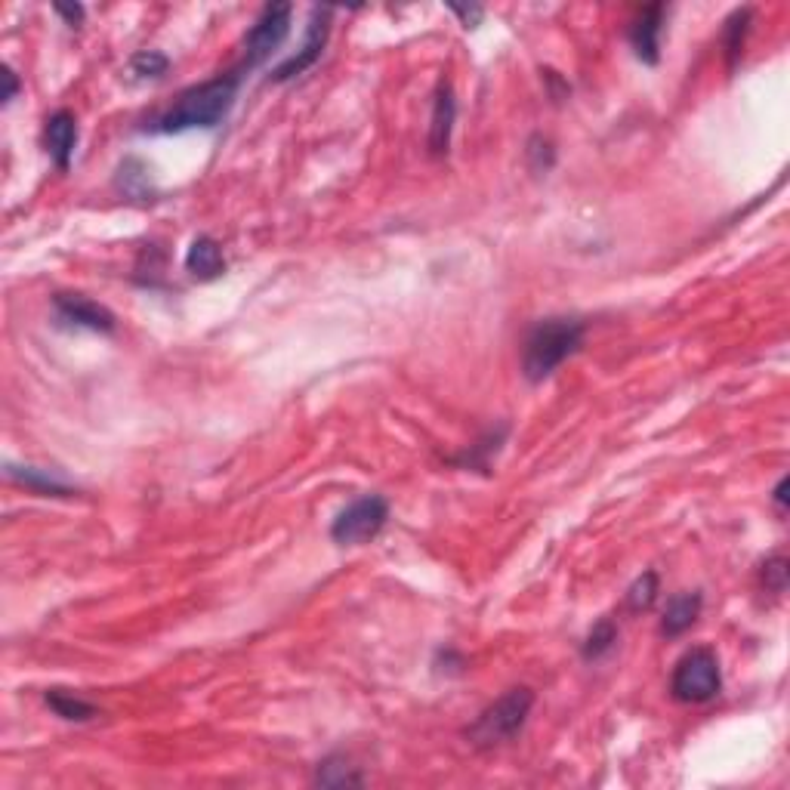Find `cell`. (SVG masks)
Wrapping results in <instances>:
<instances>
[{
    "label": "cell",
    "instance_id": "obj_1",
    "mask_svg": "<svg viewBox=\"0 0 790 790\" xmlns=\"http://www.w3.org/2000/svg\"><path fill=\"white\" fill-rule=\"evenodd\" d=\"M241 78L244 75L235 68L229 75L189 87L186 93H179V99L161 118L152 121L149 130L152 133H186V130H210V127L223 124L238 99Z\"/></svg>",
    "mask_w": 790,
    "mask_h": 790
},
{
    "label": "cell",
    "instance_id": "obj_2",
    "mask_svg": "<svg viewBox=\"0 0 790 790\" xmlns=\"http://www.w3.org/2000/svg\"><path fill=\"white\" fill-rule=\"evenodd\" d=\"M581 318H544L528 331L522 346V374L528 383H544L562 362L584 346Z\"/></svg>",
    "mask_w": 790,
    "mask_h": 790
},
{
    "label": "cell",
    "instance_id": "obj_3",
    "mask_svg": "<svg viewBox=\"0 0 790 790\" xmlns=\"http://www.w3.org/2000/svg\"><path fill=\"white\" fill-rule=\"evenodd\" d=\"M531 707H534V692L528 686H516L507 695H500L494 704H488L476 720L463 729V738L479 750L507 744L525 729Z\"/></svg>",
    "mask_w": 790,
    "mask_h": 790
},
{
    "label": "cell",
    "instance_id": "obj_4",
    "mask_svg": "<svg viewBox=\"0 0 790 790\" xmlns=\"http://www.w3.org/2000/svg\"><path fill=\"white\" fill-rule=\"evenodd\" d=\"M720 692H723V670L713 649L698 645V649L686 652L676 661L670 676V695L679 704H707Z\"/></svg>",
    "mask_w": 790,
    "mask_h": 790
},
{
    "label": "cell",
    "instance_id": "obj_5",
    "mask_svg": "<svg viewBox=\"0 0 790 790\" xmlns=\"http://www.w3.org/2000/svg\"><path fill=\"white\" fill-rule=\"evenodd\" d=\"M386 522H389V500L383 494H365L337 513V519L331 522V541L337 547L371 544L386 528Z\"/></svg>",
    "mask_w": 790,
    "mask_h": 790
},
{
    "label": "cell",
    "instance_id": "obj_6",
    "mask_svg": "<svg viewBox=\"0 0 790 790\" xmlns=\"http://www.w3.org/2000/svg\"><path fill=\"white\" fill-rule=\"evenodd\" d=\"M291 16H294V7L291 4H269L263 7V13L257 16V22L250 25L247 38H244V59L238 65V71L250 68H260L287 38V31H291Z\"/></svg>",
    "mask_w": 790,
    "mask_h": 790
},
{
    "label": "cell",
    "instance_id": "obj_7",
    "mask_svg": "<svg viewBox=\"0 0 790 790\" xmlns=\"http://www.w3.org/2000/svg\"><path fill=\"white\" fill-rule=\"evenodd\" d=\"M331 10L328 7H315L312 10V16H309V28H306V41H303V47L297 50V56H291V59H284L272 75H269V81L272 84H284V81H294V78H300L303 71H309L318 59H321V53H325V47H328V34H331Z\"/></svg>",
    "mask_w": 790,
    "mask_h": 790
},
{
    "label": "cell",
    "instance_id": "obj_8",
    "mask_svg": "<svg viewBox=\"0 0 790 790\" xmlns=\"http://www.w3.org/2000/svg\"><path fill=\"white\" fill-rule=\"evenodd\" d=\"M53 312L62 328H78V331H93V334H115L118 328L115 315L84 294H56Z\"/></svg>",
    "mask_w": 790,
    "mask_h": 790
},
{
    "label": "cell",
    "instance_id": "obj_9",
    "mask_svg": "<svg viewBox=\"0 0 790 790\" xmlns=\"http://www.w3.org/2000/svg\"><path fill=\"white\" fill-rule=\"evenodd\" d=\"M664 19H667V7L664 4H652L645 7L633 22H630V47L636 53L639 62L645 65H658L661 62V31H664Z\"/></svg>",
    "mask_w": 790,
    "mask_h": 790
},
{
    "label": "cell",
    "instance_id": "obj_10",
    "mask_svg": "<svg viewBox=\"0 0 790 790\" xmlns=\"http://www.w3.org/2000/svg\"><path fill=\"white\" fill-rule=\"evenodd\" d=\"M454 124H457V96H454L451 81L448 78H439L436 93H433V118H429V139H426L429 152H433L436 158L439 155H448Z\"/></svg>",
    "mask_w": 790,
    "mask_h": 790
},
{
    "label": "cell",
    "instance_id": "obj_11",
    "mask_svg": "<svg viewBox=\"0 0 790 790\" xmlns=\"http://www.w3.org/2000/svg\"><path fill=\"white\" fill-rule=\"evenodd\" d=\"M44 139H47V152L53 158V164L59 170H68L71 167V158H75V149H78V121L68 109H59L47 118V130H44Z\"/></svg>",
    "mask_w": 790,
    "mask_h": 790
},
{
    "label": "cell",
    "instance_id": "obj_12",
    "mask_svg": "<svg viewBox=\"0 0 790 790\" xmlns=\"http://www.w3.org/2000/svg\"><path fill=\"white\" fill-rule=\"evenodd\" d=\"M186 272L198 281H213L226 272V257L217 238L198 235L186 250Z\"/></svg>",
    "mask_w": 790,
    "mask_h": 790
},
{
    "label": "cell",
    "instance_id": "obj_13",
    "mask_svg": "<svg viewBox=\"0 0 790 790\" xmlns=\"http://www.w3.org/2000/svg\"><path fill=\"white\" fill-rule=\"evenodd\" d=\"M701 605H704L701 593H679V596H673L667 602V608H664L661 633L670 636V639H676V636H682L686 630H692L695 621L701 618Z\"/></svg>",
    "mask_w": 790,
    "mask_h": 790
},
{
    "label": "cell",
    "instance_id": "obj_14",
    "mask_svg": "<svg viewBox=\"0 0 790 790\" xmlns=\"http://www.w3.org/2000/svg\"><path fill=\"white\" fill-rule=\"evenodd\" d=\"M10 479H16L19 485H25L28 491L41 494V497H71L75 488L68 482L56 479L47 470H34V466H10Z\"/></svg>",
    "mask_w": 790,
    "mask_h": 790
},
{
    "label": "cell",
    "instance_id": "obj_15",
    "mask_svg": "<svg viewBox=\"0 0 790 790\" xmlns=\"http://www.w3.org/2000/svg\"><path fill=\"white\" fill-rule=\"evenodd\" d=\"M44 701L59 716V720H65V723H90L93 716H99L96 704L78 698L75 692H65V689H50L44 695Z\"/></svg>",
    "mask_w": 790,
    "mask_h": 790
},
{
    "label": "cell",
    "instance_id": "obj_16",
    "mask_svg": "<svg viewBox=\"0 0 790 790\" xmlns=\"http://www.w3.org/2000/svg\"><path fill=\"white\" fill-rule=\"evenodd\" d=\"M115 186L127 195V198H139L146 201L152 195V183H149V167L142 164L139 158H127L121 167H118V176H115Z\"/></svg>",
    "mask_w": 790,
    "mask_h": 790
},
{
    "label": "cell",
    "instance_id": "obj_17",
    "mask_svg": "<svg viewBox=\"0 0 790 790\" xmlns=\"http://www.w3.org/2000/svg\"><path fill=\"white\" fill-rule=\"evenodd\" d=\"M615 645H618V624L612 618H602L587 633V639L581 645V655H584V661H602L608 652L615 649Z\"/></svg>",
    "mask_w": 790,
    "mask_h": 790
},
{
    "label": "cell",
    "instance_id": "obj_18",
    "mask_svg": "<svg viewBox=\"0 0 790 790\" xmlns=\"http://www.w3.org/2000/svg\"><path fill=\"white\" fill-rule=\"evenodd\" d=\"M315 784L321 787H346V784H365V775L355 766H349L346 757H328L325 763H318Z\"/></svg>",
    "mask_w": 790,
    "mask_h": 790
},
{
    "label": "cell",
    "instance_id": "obj_19",
    "mask_svg": "<svg viewBox=\"0 0 790 790\" xmlns=\"http://www.w3.org/2000/svg\"><path fill=\"white\" fill-rule=\"evenodd\" d=\"M507 439V426H497V433L491 429V433L485 436V439H479L476 445H470V451H463L460 457H454V463L457 466H470V470H488V457L491 454H497V448H500V442Z\"/></svg>",
    "mask_w": 790,
    "mask_h": 790
},
{
    "label": "cell",
    "instance_id": "obj_20",
    "mask_svg": "<svg viewBox=\"0 0 790 790\" xmlns=\"http://www.w3.org/2000/svg\"><path fill=\"white\" fill-rule=\"evenodd\" d=\"M167 68H170V59L158 50H139L133 59H130V75L133 78H142V81H152V78H161L167 75Z\"/></svg>",
    "mask_w": 790,
    "mask_h": 790
},
{
    "label": "cell",
    "instance_id": "obj_21",
    "mask_svg": "<svg viewBox=\"0 0 790 790\" xmlns=\"http://www.w3.org/2000/svg\"><path fill=\"white\" fill-rule=\"evenodd\" d=\"M655 599H658V574L645 571L642 578H636L633 587L627 590V608L630 612H645V608H652Z\"/></svg>",
    "mask_w": 790,
    "mask_h": 790
},
{
    "label": "cell",
    "instance_id": "obj_22",
    "mask_svg": "<svg viewBox=\"0 0 790 790\" xmlns=\"http://www.w3.org/2000/svg\"><path fill=\"white\" fill-rule=\"evenodd\" d=\"M747 28H750V10H738L732 13V19L726 22V56L729 65L738 62V56L744 53V41H747Z\"/></svg>",
    "mask_w": 790,
    "mask_h": 790
},
{
    "label": "cell",
    "instance_id": "obj_23",
    "mask_svg": "<svg viewBox=\"0 0 790 790\" xmlns=\"http://www.w3.org/2000/svg\"><path fill=\"white\" fill-rule=\"evenodd\" d=\"M525 155H528L534 173H547V170L556 164V152H553V146H550V139H544V136H531V139H528Z\"/></svg>",
    "mask_w": 790,
    "mask_h": 790
},
{
    "label": "cell",
    "instance_id": "obj_24",
    "mask_svg": "<svg viewBox=\"0 0 790 790\" xmlns=\"http://www.w3.org/2000/svg\"><path fill=\"white\" fill-rule=\"evenodd\" d=\"M760 578H763V587H766L769 593H784V587H787V559H784L781 553L769 556V559L763 562Z\"/></svg>",
    "mask_w": 790,
    "mask_h": 790
},
{
    "label": "cell",
    "instance_id": "obj_25",
    "mask_svg": "<svg viewBox=\"0 0 790 790\" xmlns=\"http://www.w3.org/2000/svg\"><path fill=\"white\" fill-rule=\"evenodd\" d=\"M451 13L463 22V28H476L482 22V16H485L482 7H451Z\"/></svg>",
    "mask_w": 790,
    "mask_h": 790
},
{
    "label": "cell",
    "instance_id": "obj_26",
    "mask_svg": "<svg viewBox=\"0 0 790 790\" xmlns=\"http://www.w3.org/2000/svg\"><path fill=\"white\" fill-rule=\"evenodd\" d=\"M56 10V16H62L71 28H78L81 22H84V7L81 4H75V7H65V4H56L53 7Z\"/></svg>",
    "mask_w": 790,
    "mask_h": 790
},
{
    "label": "cell",
    "instance_id": "obj_27",
    "mask_svg": "<svg viewBox=\"0 0 790 790\" xmlns=\"http://www.w3.org/2000/svg\"><path fill=\"white\" fill-rule=\"evenodd\" d=\"M4 84H7V90H4V96H0V99H4V105H7V102L19 93V78L13 75L10 68H4Z\"/></svg>",
    "mask_w": 790,
    "mask_h": 790
},
{
    "label": "cell",
    "instance_id": "obj_28",
    "mask_svg": "<svg viewBox=\"0 0 790 790\" xmlns=\"http://www.w3.org/2000/svg\"><path fill=\"white\" fill-rule=\"evenodd\" d=\"M772 500H775V507H778V510H784V507H787V479H781V482L775 485V491H772Z\"/></svg>",
    "mask_w": 790,
    "mask_h": 790
}]
</instances>
